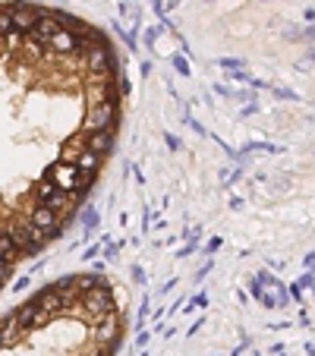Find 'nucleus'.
<instances>
[{
	"instance_id": "obj_1",
	"label": "nucleus",
	"mask_w": 315,
	"mask_h": 356,
	"mask_svg": "<svg viewBox=\"0 0 315 356\" xmlns=\"http://www.w3.org/2000/svg\"><path fill=\"white\" fill-rule=\"evenodd\" d=\"M45 177L54 183L60 193H66V196H76V193H89L91 186H95V180H89V177H82L79 170L73 167V164H63V161H54L47 167V173Z\"/></svg>"
},
{
	"instance_id": "obj_2",
	"label": "nucleus",
	"mask_w": 315,
	"mask_h": 356,
	"mask_svg": "<svg viewBox=\"0 0 315 356\" xmlns=\"http://www.w3.org/2000/svg\"><path fill=\"white\" fill-rule=\"evenodd\" d=\"M79 309L85 312V315H91L95 322L114 315V312H117V306H114V290H110V287H98V290L85 293V297H79Z\"/></svg>"
},
{
	"instance_id": "obj_3",
	"label": "nucleus",
	"mask_w": 315,
	"mask_h": 356,
	"mask_svg": "<svg viewBox=\"0 0 315 356\" xmlns=\"http://www.w3.org/2000/svg\"><path fill=\"white\" fill-rule=\"evenodd\" d=\"M117 120V101H95L82 117V129L85 136L101 133V129H110V123Z\"/></svg>"
},
{
	"instance_id": "obj_4",
	"label": "nucleus",
	"mask_w": 315,
	"mask_h": 356,
	"mask_svg": "<svg viewBox=\"0 0 315 356\" xmlns=\"http://www.w3.org/2000/svg\"><path fill=\"white\" fill-rule=\"evenodd\" d=\"M10 237H13V243H16V249H19V253H41V249H45V243H47L45 233H41L38 227H32L29 221L19 224V227H10Z\"/></svg>"
},
{
	"instance_id": "obj_5",
	"label": "nucleus",
	"mask_w": 315,
	"mask_h": 356,
	"mask_svg": "<svg viewBox=\"0 0 315 356\" xmlns=\"http://www.w3.org/2000/svg\"><path fill=\"white\" fill-rule=\"evenodd\" d=\"M117 54H110L107 48H91L89 54H85V73L91 76V79H107L110 73H114L117 66Z\"/></svg>"
},
{
	"instance_id": "obj_6",
	"label": "nucleus",
	"mask_w": 315,
	"mask_h": 356,
	"mask_svg": "<svg viewBox=\"0 0 315 356\" xmlns=\"http://www.w3.org/2000/svg\"><path fill=\"white\" fill-rule=\"evenodd\" d=\"M35 303H38V309L41 312H47V315H60V312H66V309H73V297H66V293H60L50 284L47 290H41L38 297H35Z\"/></svg>"
},
{
	"instance_id": "obj_7",
	"label": "nucleus",
	"mask_w": 315,
	"mask_h": 356,
	"mask_svg": "<svg viewBox=\"0 0 315 356\" xmlns=\"http://www.w3.org/2000/svg\"><path fill=\"white\" fill-rule=\"evenodd\" d=\"M29 224H32V227H38L47 240L60 237V233H57V230H60V214H54V211L45 208V205H35V208L29 211Z\"/></svg>"
},
{
	"instance_id": "obj_8",
	"label": "nucleus",
	"mask_w": 315,
	"mask_h": 356,
	"mask_svg": "<svg viewBox=\"0 0 315 356\" xmlns=\"http://www.w3.org/2000/svg\"><path fill=\"white\" fill-rule=\"evenodd\" d=\"M10 10H13V32H19V35H29V32L38 25V19L45 16V10H41V6H32V3L10 6Z\"/></svg>"
},
{
	"instance_id": "obj_9",
	"label": "nucleus",
	"mask_w": 315,
	"mask_h": 356,
	"mask_svg": "<svg viewBox=\"0 0 315 356\" xmlns=\"http://www.w3.org/2000/svg\"><path fill=\"white\" fill-rule=\"evenodd\" d=\"M13 318L19 322L22 331H32V328H41L50 315H47V312H41V309H38V303L32 300V303H22L19 309H13Z\"/></svg>"
},
{
	"instance_id": "obj_10",
	"label": "nucleus",
	"mask_w": 315,
	"mask_h": 356,
	"mask_svg": "<svg viewBox=\"0 0 315 356\" xmlns=\"http://www.w3.org/2000/svg\"><path fill=\"white\" fill-rule=\"evenodd\" d=\"M91 337H95L98 347H114L117 337H120V322H117V315H107V318H101V322H95Z\"/></svg>"
},
{
	"instance_id": "obj_11",
	"label": "nucleus",
	"mask_w": 315,
	"mask_h": 356,
	"mask_svg": "<svg viewBox=\"0 0 315 356\" xmlns=\"http://www.w3.org/2000/svg\"><path fill=\"white\" fill-rule=\"evenodd\" d=\"M85 152H89V136L82 133V136H73L70 142H63V149H60V158H57V161H63V164H73V167H76V161H79Z\"/></svg>"
},
{
	"instance_id": "obj_12",
	"label": "nucleus",
	"mask_w": 315,
	"mask_h": 356,
	"mask_svg": "<svg viewBox=\"0 0 315 356\" xmlns=\"http://www.w3.org/2000/svg\"><path fill=\"white\" fill-rule=\"evenodd\" d=\"M110 149H114V133H110V129H101V133H91L89 136V152H95V154L104 158Z\"/></svg>"
},
{
	"instance_id": "obj_13",
	"label": "nucleus",
	"mask_w": 315,
	"mask_h": 356,
	"mask_svg": "<svg viewBox=\"0 0 315 356\" xmlns=\"http://www.w3.org/2000/svg\"><path fill=\"white\" fill-rule=\"evenodd\" d=\"M101 154H95V152H85L79 161H76V170L82 173V177H89V180H95L98 177V170H101Z\"/></svg>"
},
{
	"instance_id": "obj_14",
	"label": "nucleus",
	"mask_w": 315,
	"mask_h": 356,
	"mask_svg": "<svg viewBox=\"0 0 315 356\" xmlns=\"http://www.w3.org/2000/svg\"><path fill=\"white\" fill-rule=\"evenodd\" d=\"M19 334H22V328H19V322H16L13 315H6L3 322H0V341H3V347L16 344V341H19Z\"/></svg>"
},
{
	"instance_id": "obj_15",
	"label": "nucleus",
	"mask_w": 315,
	"mask_h": 356,
	"mask_svg": "<svg viewBox=\"0 0 315 356\" xmlns=\"http://www.w3.org/2000/svg\"><path fill=\"white\" fill-rule=\"evenodd\" d=\"M16 255H19V249H16L10 230H0V258H6V262H16Z\"/></svg>"
},
{
	"instance_id": "obj_16",
	"label": "nucleus",
	"mask_w": 315,
	"mask_h": 356,
	"mask_svg": "<svg viewBox=\"0 0 315 356\" xmlns=\"http://www.w3.org/2000/svg\"><path fill=\"white\" fill-rule=\"evenodd\" d=\"M41 205H45V208H50L54 214H60V211H66V208H70L73 202H70V196H66V193H60V189H57V193L50 196L47 202H41Z\"/></svg>"
},
{
	"instance_id": "obj_17",
	"label": "nucleus",
	"mask_w": 315,
	"mask_h": 356,
	"mask_svg": "<svg viewBox=\"0 0 315 356\" xmlns=\"http://www.w3.org/2000/svg\"><path fill=\"white\" fill-rule=\"evenodd\" d=\"M98 224H101V214H98V208L95 205H89L82 211V227H85V240H89V233L91 230H98Z\"/></svg>"
},
{
	"instance_id": "obj_18",
	"label": "nucleus",
	"mask_w": 315,
	"mask_h": 356,
	"mask_svg": "<svg viewBox=\"0 0 315 356\" xmlns=\"http://www.w3.org/2000/svg\"><path fill=\"white\" fill-rule=\"evenodd\" d=\"M249 152H268V154H280L284 149H280V145H271V142H249L246 149H240L236 154H243V158H246Z\"/></svg>"
},
{
	"instance_id": "obj_19",
	"label": "nucleus",
	"mask_w": 315,
	"mask_h": 356,
	"mask_svg": "<svg viewBox=\"0 0 315 356\" xmlns=\"http://www.w3.org/2000/svg\"><path fill=\"white\" fill-rule=\"evenodd\" d=\"M54 193H57V186L50 183L47 177H45V180H38V186H35V199H38V205H41V202H47V199L54 196Z\"/></svg>"
},
{
	"instance_id": "obj_20",
	"label": "nucleus",
	"mask_w": 315,
	"mask_h": 356,
	"mask_svg": "<svg viewBox=\"0 0 315 356\" xmlns=\"http://www.w3.org/2000/svg\"><path fill=\"white\" fill-rule=\"evenodd\" d=\"M10 32H13V10L10 6H0V38H6Z\"/></svg>"
},
{
	"instance_id": "obj_21",
	"label": "nucleus",
	"mask_w": 315,
	"mask_h": 356,
	"mask_svg": "<svg viewBox=\"0 0 315 356\" xmlns=\"http://www.w3.org/2000/svg\"><path fill=\"white\" fill-rule=\"evenodd\" d=\"M218 66H224V69H230V73H236V69H246V60H243V57H221Z\"/></svg>"
},
{
	"instance_id": "obj_22",
	"label": "nucleus",
	"mask_w": 315,
	"mask_h": 356,
	"mask_svg": "<svg viewBox=\"0 0 315 356\" xmlns=\"http://www.w3.org/2000/svg\"><path fill=\"white\" fill-rule=\"evenodd\" d=\"M170 63H174V69H177L180 76H186V79H189V73H192V69H189V63L183 60V54H174V57H170Z\"/></svg>"
},
{
	"instance_id": "obj_23",
	"label": "nucleus",
	"mask_w": 315,
	"mask_h": 356,
	"mask_svg": "<svg viewBox=\"0 0 315 356\" xmlns=\"http://www.w3.org/2000/svg\"><path fill=\"white\" fill-rule=\"evenodd\" d=\"M161 32H164L161 25H151V29L145 32V48H155V41H158V35H161Z\"/></svg>"
},
{
	"instance_id": "obj_24",
	"label": "nucleus",
	"mask_w": 315,
	"mask_h": 356,
	"mask_svg": "<svg viewBox=\"0 0 315 356\" xmlns=\"http://www.w3.org/2000/svg\"><path fill=\"white\" fill-rule=\"evenodd\" d=\"M151 334H155V331H139V334H135V347H139V350H145L148 341H151Z\"/></svg>"
},
{
	"instance_id": "obj_25",
	"label": "nucleus",
	"mask_w": 315,
	"mask_h": 356,
	"mask_svg": "<svg viewBox=\"0 0 315 356\" xmlns=\"http://www.w3.org/2000/svg\"><path fill=\"white\" fill-rule=\"evenodd\" d=\"M148 309H151V297H142V303H139V322H145V318H148Z\"/></svg>"
},
{
	"instance_id": "obj_26",
	"label": "nucleus",
	"mask_w": 315,
	"mask_h": 356,
	"mask_svg": "<svg viewBox=\"0 0 315 356\" xmlns=\"http://www.w3.org/2000/svg\"><path fill=\"white\" fill-rule=\"evenodd\" d=\"M164 142H167V149H170V152H180V139H177L174 133H164Z\"/></svg>"
},
{
	"instance_id": "obj_27",
	"label": "nucleus",
	"mask_w": 315,
	"mask_h": 356,
	"mask_svg": "<svg viewBox=\"0 0 315 356\" xmlns=\"http://www.w3.org/2000/svg\"><path fill=\"white\" fill-rule=\"evenodd\" d=\"M117 253H120V243H107L104 246V258H117Z\"/></svg>"
},
{
	"instance_id": "obj_28",
	"label": "nucleus",
	"mask_w": 315,
	"mask_h": 356,
	"mask_svg": "<svg viewBox=\"0 0 315 356\" xmlns=\"http://www.w3.org/2000/svg\"><path fill=\"white\" fill-rule=\"evenodd\" d=\"M230 79H233V82H252V76L246 73V69H236V73L230 76Z\"/></svg>"
},
{
	"instance_id": "obj_29",
	"label": "nucleus",
	"mask_w": 315,
	"mask_h": 356,
	"mask_svg": "<svg viewBox=\"0 0 315 356\" xmlns=\"http://www.w3.org/2000/svg\"><path fill=\"white\" fill-rule=\"evenodd\" d=\"M221 243H224V240H221V237H215V240H208V243H205V253H218V249H221Z\"/></svg>"
},
{
	"instance_id": "obj_30",
	"label": "nucleus",
	"mask_w": 315,
	"mask_h": 356,
	"mask_svg": "<svg viewBox=\"0 0 315 356\" xmlns=\"http://www.w3.org/2000/svg\"><path fill=\"white\" fill-rule=\"evenodd\" d=\"M10 265H13V262H6V258H0V281H6V277H10Z\"/></svg>"
},
{
	"instance_id": "obj_31",
	"label": "nucleus",
	"mask_w": 315,
	"mask_h": 356,
	"mask_svg": "<svg viewBox=\"0 0 315 356\" xmlns=\"http://www.w3.org/2000/svg\"><path fill=\"white\" fill-rule=\"evenodd\" d=\"M133 281L135 284H145V271H142L139 265H133Z\"/></svg>"
},
{
	"instance_id": "obj_32",
	"label": "nucleus",
	"mask_w": 315,
	"mask_h": 356,
	"mask_svg": "<svg viewBox=\"0 0 315 356\" xmlns=\"http://www.w3.org/2000/svg\"><path fill=\"white\" fill-rule=\"evenodd\" d=\"M98 253H101V246L95 243V246H89V249H85V253H82V258H85V262H89V258H95Z\"/></svg>"
},
{
	"instance_id": "obj_33",
	"label": "nucleus",
	"mask_w": 315,
	"mask_h": 356,
	"mask_svg": "<svg viewBox=\"0 0 315 356\" xmlns=\"http://www.w3.org/2000/svg\"><path fill=\"white\" fill-rule=\"evenodd\" d=\"M249 344H252L249 337H243V341H240V347H236V350H233L230 356H240V353H246V350H249Z\"/></svg>"
},
{
	"instance_id": "obj_34",
	"label": "nucleus",
	"mask_w": 315,
	"mask_h": 356,
	"mask_svg": "<svg viewBox=\"0 0 315 356\" xmlns=\"http://www.w3.org/2000/svg\"><path fill=\"white\" fill-rule=\"evenodd\" d=\"M274 95H277V98H284V101H287V98L296 101V95H293V92H287V89H274Z\"/></svg>"
},
{
	"instance_id": "obj_35",
	"label": "nucleus",
	"mask_w": 315,
	"mask_h": 356,
	"mask_svg": "<svg viewBox=\"0 0 315 356\" xmlns=\"http://www.w3.org/2000/svg\"><path fill=\"white\" fill-rule=\"evenodd\" d=\"M174 287H177V277H170L167 284H161V297H164V293H170V290H174Z\"/></svg>"
},
{
	"instance_id": "obj_36",
	"label": "nucleus",
	"mask_w": 315,
	"mask_h": 356,
	"mask_svg": "<svg viewBox=\"0 0 315 356\" xmlns=\"http://www.w3.org/2000/svg\"><path fill=\"white\" fill-rule=\"evenodd\" d=\"M202 325H205V318H195V322L189 325V337H192L195 331H202Z\"/></svg>"
},
{
	"instance_id": "obj_37",
	"label": "nucleus",
	"mask_w": 315,
	"mask_h": 356,
	"mask_svg": "<svg viewBox=\"0 0 315 356\" xmlns=\"http://www.w3.org/2000/svg\"><path fill=\"white\" fill-rule=\"evenodd\" d=\"M303 287H315V284H312V271H306V274H303V281H300V290H303Z\"/></svg>"
},
{
	"instance_id": "obj_38",
	"label": "nucleus",
	"mask_w": 315,
	"mask_h": 356,
	"mask_svg": "<svg viewBox=\"0 0 315 356\" xmlns=\"http://www.w3.org/2000/svg\"><path fill=\"white\" fill-rule=\"evenodd\" d=\"M130 89H133L130 79H126V76H120V95H130Z\"/></svg>"
},
{
	"instance_id": "obj_39",
	"label": "nucleus",
	"mask_w": 315,
	"mask_h": 356,
	"mask_svg": "<svg viewBox=\"0 0 315 356\" xmlns=\"http://www.w3.org/2000/svg\"><path fill=\"white\" fill-rule=\"evenodd\" d=\"M306 356H315V341H306Z\"/></svg>"
},
{
	"instance_id": "obj_40",
	"label": "nucleus",
	"mask_w": 315,
	"mask_h": 356,
	"mask_svg": "<svg viewBox=\"0 0 315 356\" xmlns=\"http://www.w3.org/2000/svg\"><path fill=\"white\" fill-rule=\"evenodd\" d=\"M303 38H315V25H312V29H306V32H303Z\"/></svg>"
},
{
	"instance_id": "obj_41",
	"label": "nucleus",
	"mask_w": 315,
	"mask_h": 356,
	"mask_svg": "<svg viewBox=\"0 0 315 356\" xmlns=\"http://www.w3.org/2000/svg\"><path fill=\"white\" fill-rule=\"evenodd\" d=\"M3 48H10V45H6V38H0V54H3Z\"/></svg>"
},
{
	"instance_id": "obj_42",
	"label": "nucleus",
	"mask_w": 315,
	"mask_h": 356,
	"mask_svg": "<svg viewBox=\"0 0 315 356\" xmlns=\"http://www.w3.org/2000/svg\"><path fill=\"white\" fill-rule=\"evenodd\" d=\"M0 350H3V341H0Z\"/></svg>"
},
{
	"instance_id": "obj_43",
	"label": "nucleus",
	"mask_w": 315,
	"mask_h": 356,
	"mask_svg": "<svg viewBox=\"0 0 315 356\" xmlns=\"http://www.w3.org/2000/svg\"><path fill=\"white\" fill-rule=\"evenodd\" d=\"M312 57H315V54H312Z\"/></svg>"
}]
</instances>
